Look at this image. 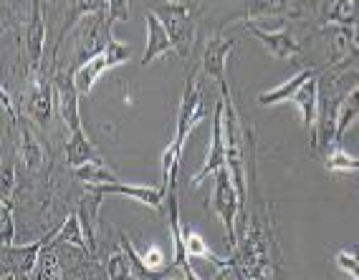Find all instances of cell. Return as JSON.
Masks as SVG:
<instances>
[{
	"label": "cell",
	"mask_w": 359,
	"mask_h": 280,
	"mask_svg": "<svg viewBox=\"0 0 359 280\" xmlns=\"http://www.w3.org/2000/svg\"><path fill=\"white\" fill-rule=\"evenodd\" d=\"M208 119V102H205V89L198 81V76H190L182 89V99H180L177 108V127L170 144L165 147L160 157V169H162V190L170 195L175 192V179H177L180 162H182V152H185L187 139L193 136L195 129Z\"/></svg>",
	"instance_id": "cell-2"
},
{
	"label": "cell",
	"mask_w": 359,
	"mask_h": 280,
	"mask_svg": "<svg viewBox=\"0 0 359 280\" xmlns=\"http://www.w3.org/2000/svg\"><path fill=\"white\" fill-rule=\"evenodd\" d=\"M43 43H46V23L41 0H31V13H28L26 28V58H28V76L39 74L43 69Z\"/></svg>",
	"instance_id": "cell-14"
},
{
	"label": "cell",
	"mask_w": 359,
	"mask_h": 280,
	"mask_svg": "<svg viewBox=\"0 0 359 280\" xmlns=\"http://www.w3.org/2000/svg\"><path fill=\"white\" fill-rule=\"evenodd\" d=\"M58 227L46 232L41 240L31 242V245H3V270H0V278L11 280V278H33L36 275V267H39L41 253L48 242L56 237Z\"/></svg>",
	"instance_id": "cell-7"
},
{
	"label": "cell",
	"mask_w": 359,
	"mask_h": 280,
	"mask_svg": "<svg viewBox=\"0 0 359 280\" xmlns=\"http://www.w3.org/2000/svg\"><path fill=\"white\" fill-rule=\"evenodd\" d=\"M248 212L243 232L238 237L241 248L233 250L236 278H273L278 275V248L273 237V210L271 204H261Z\"/></svg>",
	"instance_id": "cell-1"
},
{
	"label": "cell",
	"mask_w": 359,
	"mask_h": 280,
	"mask_svg": "<svg viewBox=\"0 0 359 280\" xmlns=\"http://www.w3.org/2000/svg\"><path fill=\"white\" fill-rule=\"evenodd\" d=\"M18 162L26 172L36 174L46 169V152L36 141V134L28 127V121H20V141H18Z\"/></svg>",
	"instance_id": "cell-19"
},
{
	"label": "cell",
	"mask_w": 359,
	"mask_h": 280,
	"mask_svg": "<svg viewBox=\"0 0 359 280\" xmlns=\"http://www.w3.org/2000/svg\"><path fill=\"white\" fill-rule=\"evenodd\" d=\"M321 164L329 172H359V157L341 149L339 144H332L321 152Z\"/></svg>",
	"instance_id": "cell-24"
},
{
	"label": "cell",
	"mask_w": 359,
	"mask_h": 280,
	"mask_svg": "<svg viewBox=\"0 0 359 280\" xmlns=\"http://www.w3.org/2000/svg\"><path fill=\"white\" fill-rule=\"evenodd\" d=\"M212 177H215V185H212L210 207H212V212L220 217V223H223L225 240H228V248H231V253H233V250L238 248V212H243L245 204H243V200H241V195H238L228 164L220 167Z\"/></svg>",
	"instance_id": "cell-3"
},
{
	"label": "cell",
	"mask_w": 359,
	"mask_h": 280,
	"mask_svg": "<svg viewBox=\"0 0 359 280\" xmlns=\"http://www.w3.org/2000/svg\"><path fill=\"white\" fill-rule=\"evenodd\" d=\"M314 76H319V71H316L314 66H304V69L296 71L294 76H291L286 83L273 86V89L258 94V104H261V106H276V104H283V102H294V96L302 91L304 83Z\"/></svg>",
	"instance_id": "cell-17"
},
{
	"label": "cell",
	"mask_w": 359,
	"mask_h": 280,
	"mask_svg": "<svg viewBox=\"0 0 359 280\" xmlns=\"http://www.w3.org/2000/svg\"><path fill=\"white\" fill-rule=\"evenodd\" d=\"M111 18L109 10H99V13L83 15L74 26V36H76V58L81 61H89L97 53H102L109 43V38L114 36L111 33Z\"/></svg>",
	"instance_id": "cell-6"
},
{
	"label": "cell",
	"mask_w": 359,
	"mask_h": 280,
	"mask_svg": "<svg viewBox=\"0 0 359 280\" xmlns=\"http://www.w3.org/2000/svg\"><path fill=\"white\" fill-rule=\"evenodd\" d=\"M236 46H238L236 38L215 36L208 43L205 53H203V76L212 78L220 86V91L228 89V58L236 51Z\"/></svg>",
	"instance_id": "cell-12"
},
{
	"label": "cell",
	"mask_w": 359,
	"mask_h": 280,
	"mask_svg": "<svg viewBox=\"0 0 359 280\" xmlns=\"http://www.w3.org/2000/svg\"><path fill=\"white\" fill-rule=\"evenodd\" d=\"M170 51H175L172 38H170L167 28L162 26V20L149 10L147 13V48H144V56H142V66L147 69L152 61H157V58Z\"/></svg>",
	"instance_id": "cell-18"
},
{
	"label": "cell",
	"mask_w": 359,
	"mask_h": 280,
	"mask_svg": "<svg viewBox=\"0 0 359 280\" xmlns=\"http://www.w3.org/2000/svg\"><path fill=\"white\" fill-rule=\"evenodd\" d=\"M97 157H99L97 149L91 147V141L83 129L69 134V139H66V162H69L71 169H76V167L86 164V162H91V160H97Z\"/></svg>",
	"instance_id": "cell-21"
},
{
	"label": "cell",
	"mask_w": 359,
	"mask_h": 280,
	"mask_svg": "<svg viewBox=\"0 0 359 280\" xmlns=\"http://www.w3.org/2000/svg\"><path fill=\"white\" fill-rule=\"evenodd\" d=\"M245 28H248V31L253 33L258 41H261L263 48L276 58V61H283V64H302V61H304L302 46L294 41V36H291L289 28L263 31V28H258L253 20H245Z\"/></svg>",
	"instance_id": "cell-8"
},
{
	"label": "cell",
	"mask_w": 359,
	"mask_h": 280,
	"mask_svg": "<svg viewBox=\"0 0 359 280\" xmlns=\"http://www.w3.org/2000/svg\"><path fill=\"white\" fill-rule=\"evenodd\" d=\"M107 275L109 278H135V273H132V262H129V255H127V250L124 248H119V250H114V253L107 258Z\"/></svg>",
	"instance_id": "cell-29"
},
{
	"label": "cell",
	"mask_w": 359,
	"mask_h": 280,
	"mask_svg": "<svg viewBox=\"0 0 359 280\" xmlns=\"http://www.w3.org/2000/svg\"><path fill=\"white\" fill-rule=\"evenodd\" d=\"M294 104L302 111L304 129L309 136V147L311 152L319 154V76L309 78L302 86V91L294 96Z\"/></svg>",
	"instance_id": "cell-11"
},
{
	"label": "cell",
	"mask_w": 359,
	"mask_h": 280,
	"mask_svg": "<svg viewBox=\"0 0 359 280\" xmlns=\"http://www.w3.org/2000/svg\"><path fill=\"white\" fill-rule=\"evenodd\" d=\"M91 190L102 192V195H124V197L135 200V202L144 204L149 210L162 212L167 204V192L162 187H149V185H129V182H107V185H94Z\"/></svg>",
	"instance_id": "cell-13"
},
{
	"label": "cell",
	"mask_w": 359,
	"mask_h": 280,
	"mask_svg": "<svg viewBox=\"0 0 359 280\" xmlns=\"http://www.w3.org/2000/svg\"><path fill=\"white\" fill-rule=\"evenodd\" d=\"M304 3L306 0H250L245 18H258V15H304Z\"/></svg>",
	"instance_id": "cell-20"
},
{
	"label": "cell",
	"mask_w": 359,
	"mask_h": 280,
	"mask_svg": "<svg viewBox=\"0 0 359 280\" xmlns=\"http://www.w3.org/2000/svg\"><path fill=\"white\" fill-rule=\"evenodd\" d=\"M107 10H109L111 23H124L129 18V0H109Z\"/></svg>",
	"instance_id": "cell-32"
},
{
	"label": "cell",
	"mask_w": 359,
	"mask_h": 280,
	"mask_svg": "<svg viewBox=\"0 0 359 280\" xmlns=\"http://www.w3.org/2000/svg\"><path fill=\"white\" fill-rule=\"evenodd\" d=\"M53 3H56V0H53ZM69 3H71V0H69Z\"/></svg>",
	"instance_id": "cell-35"
},
{
	"label": "cell",
	"mask_w": 359,
	"mask_h": 280,
	"mask_svg": "<svg viewBox=\"0 0 359 280\" xmlns=\"http://www.w3.org/2000/svg\"><path fill=\"white\" fill-rule=\"evenodd\" d=\"M102 192L86 187V195L79 202V223H81L83 237H86V245H89V258L97 255V220H99V207H102Z\"/></svg>",
	"instance_id": "cell-16"
},
{
	"label": "cell",
	"mask_w": 359,
	"mask_h": 280,
	"mask_svg": "<svg viewBox=\"0 0 359 280\" xmlns=\"http://www.w3.org/2000/svg\"><path fill=\"white\" fill-rule=\"evenodd\" d=\"M15 190V167L8 164L6 172H3V197H11Z\"/></svg>",
	"instance_id": "cell-33"
},
{
	"label": "cell",
	"mask_w": 359,
	"mask_h": 280,
	"mask_svg": "<svg viewBox=\"0 0 359 280\" xmlns=\"http://www.w3.org/2000/svg\"><path fill=\"white\" fill-rule=\"evenodd\" d=\"M129 56H132V48H129L124 41H116L114 36H111L109 43H107V48H104L102 53H97L94 58H89V61H83V64L79 66V71H76L79 94L89 96L91 89H94V83H97L109 69L127 64Z\"/></svg>",
	"instance_id": "cell-5"
},
{
	"label": "cell",
	"mask_w": 359,
	"mask_h": 280,
	"mask_svg": "<svg viewBox=\"0 0 359 280\" xmlns=\"http://www.w3.org/2000/svg\"><path fill=\"white\" fill-rule=\"evenodd\" d=\"M357 0H334L329 8V23H337L339 28H352V13Z\"/></svg>",
	"instance_id": "cell-31"
},
{
	"label": "cell",
	"mask_w": 359,
	"mask_h": 280,
	"mask_svg": "<svg viewBox=\"0 0 359 280\" xmlns=\"http://www.w3.org/2000/svg\"><path fill=\"white\" fill-rule=\"evenodd\" d=\"M119 237H122V248L127 250V255H129V262H132V273H135V278H160V273H157V270H152V267L144 262L142 253H137V250H135V245H132V237H129L127 232H119Z\"/></svg>",
	"instance_id": "cell-27"
},
{
	"label": "cell",
	"mask_w": 359,
	"mask_h": 280,
	"mask_svg": "<svg viewBox=\"0 0 359 280\" xmlns=\"http://www.w3.org/2000/svg\"><path fill=\"white\" fill-rule=\"evenodd\" d=\"M167 212H170V232H172V248H175V255H172V270H180L182 278L187 280H195V270L190 267V255H187V248H185V227L180 223V207H177V197H175V192L167 195Z\"/></svg>",
	"instance_id": "cell-15"
},
{
	"label": "cell",
	"mask_w": 359,
	"mask_h": 280,
	"mask_svg": "<svg viewBox=\"0 0 359 280\" xmlns=\"http://www.w3.org/2000/svg\"><path fill=\"white\" fill-rule=\"evenodd\" d=\"M354 58H359V48H357V53H354Z\"/></svg>",
	"instance_id": "cell-34"
},
{
	"label": "cell",
	"mask_w": 359,
	"mask_h": 280,
	"mask_svg": "<svg viewBox=\"0 0 359 280\" xmlns=\"http://www.w3.org/2000/svg\"><path fill=\"white\" fill-rule=\"evenodd\" d=\"M152 13L162 20L170 38L175 43V51L182 58L190 56L195 46V20H193V3L185 0H165L152 8Z\"/></svg>",
	"instance_id": "cell-4"
},
{
	"label": "cell",
	"mask_w": 359,
	"mask_h": 280,
	"mask_svg": "<svg viewBox=\"0 0 359 280\" xmlns=\"http://www.w3.org/2000/svg\"><path fill=\"white\" fill-rule=\"evenodd\" d=\"M28 114L36 124H46L53 114V99H56V91H53V76H48L43 69L39 74H31L28 76Z\"/></svg>",
	"instance_id": "cell-10"
},
{
	"label": "cell",
	"mask_w": 359,
	"mask_h": 280,
	"mask_svg": "<svg viewBox=\"0 0 359 280\" xmlns=\"http://www.w3.org/2000/svg\"><path fill=\"white\" fill-rule=\"evenodd\" d=\"M53 242H56V245H71V248H79L89 255V245H86V237H83V230H81L76 212H71V215L66 217V223L58 227Z\"/></svg>",
	"instance_id": "cell-25"
},
{
	"label": "cell",
	"mask_w": 359,
	"mask_h": 280,
	"mask_svg": "<svg viewBox=\"0 0 359 280\" xmlns=\"http://www.w3.org/2000/svg\"><path fill=\"white\" fill-rule=\"evenodd\" d=\"M357 119H359V83L352 86V89L339 99V111H337V141L344 139V134L354 127Z\"/></svg>",
	"instance_id": "cell-22"
},
{
	"label": "cell",
	"mask_w": 359,
	"mask_h": 280,
	"mask_svg": "<svg viewBox=\"0 0 359 280\" xmlns=\"http://www.w3.org/2000/svg\"><path fill=\"white\" fill-rule=\"evenodd\" d=\"M0 240L3 245H13V237H15V220H13V200L11 197H3V204H0Z\"/></svg>",
	"instance_id": "cell-30"
},
{
	"label": "cell",
	"mask_w": 359,
	"mask_h": 280,
	"mask_svg": "<svg viewBox=\"0 0 359 280\" xmlns=\"http://www.w3.org/2000/svg\"><path fill=\"white\" fill-rule=\"evenodd\" d=\"M334 265L339 267L341 273L349 275V278L359 280V245H346V248L337 250Z\"/></svg>",
	"instance_id": "cell-28"
},
{
	"label": "cell",
	"mask_w": 359,
	"mask_h": 280,
	"mask_svg": "<svg viewBox=\"0 0 359 280\" xmlns=\"http://www.w3.org/2000/svg\"><path fill=\"white\" fill-rule=\"evenodd\" d=\"M223 99L215 104V114H212V134H210V149L205 154V164L190 177V187L198 190L210 174H215L220 167H225V129H223Z\"/></svg>",
	"instance_id": "cell-9"
},
{
	"label": "cell",
	"mask_w": 359,
	"mask_h": 280,
	"mask_svg": "<svg viewBox=\"0 0 359 280\" xmlns=\"http://www.w3.org/2000/svg\"><path fill=\"white\" fill-rule=\"evenodd\" d=\"M64 275V267L58 262V253H56V242H48L41 253V260H39V267H36V275L33 278L39 280H48V278H61Z\"/></svg>",
	"instance_id": "cell-26"
},
{
	"label": "cell",
	"mask_w": 359,
	"mask_h": 280,
	"mask_svg": "<svg viewBox=\"0 0 359 280\" xmlns=\"http://www.w3.org/2000/svg\"><path fill=\"white\" fill-rule=\"evenodd\" d=\"M74 174H76V179L83 187L107 185V182H116V179H119L114 172H111L109 167H107V162H104L102 157H97V160H91V162H86V164L76 167Z\"/></svg>",
	"instance_id": "cell-23"
}]
</instances>
